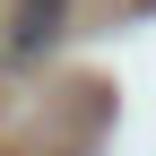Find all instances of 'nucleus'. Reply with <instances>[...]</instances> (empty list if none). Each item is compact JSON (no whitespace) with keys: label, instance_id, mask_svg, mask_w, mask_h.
Returning <instances> with one entry per match:
<instances>
[{"label":"nucleus","instance_id":"obj_1","mask_svg":"<svg viewBox=\"0 0 156 156\" xmlns=\"http://www.w3.org/2000/svg\"><path fill=\"white\" fill-rule=\"evenodd\" d=\"M61 26H69V0H17V9H9V52L35 61V52L61 44Z\"/></svg>","mask_w":156,"mask_h":156}]
</instances>
